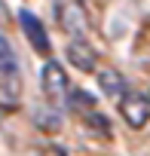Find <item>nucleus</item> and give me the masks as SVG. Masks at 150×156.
Here are the masks:
<instances>
[{
  "mask_svg": "<svg viewBox=\"0 0 150 156\" xmlns=\"http://www.w3.org/2000/svg\"><path fill=\"white\" fill-rule=\"evenodd\" d=\"M67 61L77 67V70L89 73V70L98 67V52L92 49V43H89L86 37H77V40H70V43H67Z\"/></svg>",
  "mask_w": 150,
  "mask_h": 156,
  "instance_id": "423d86ee",
  "label": "nucleus"
},
{
  "mask_svg": "<svg viewBox=\"0 0 150 156\" xmlns=\"http://www.w3.org/2000/svg\"><path fill=\"white\" fill-rule=\"evenodd\" d=\"M147 101H150V98H147Z\"/></svg>",
  "mask_w": 150,
  "mask_h": 156,
  "instance_id": "1a4fd4ad",
  "label": "nucleus"
},
{
  "mask_svg": "<svg viewBox=\"0 0 150 156\" xmlns=\"http://www.w3.org/2000/svg\"><path fill=\"white\" fill-rule=\"evenodd\" d=\"M19 25H22V31H25L28 43L34 46V52H40V55H49V52H52V46H49V34H46L43 22H40L34 12L22 9V12H19Z\"/></svg>",
  "mask_w": 150,
  "mask_h": 156,
  "instance_id": "39448f33",
  "label": "nucleus"
},
{
  "mask_svg": "<svg viewBox=\"0 0 150 156\" xmlns=\"http://www.w3.org/2000/svg\"><path fill=\"white\" fill-rule=\"evenodd\" d=\"M98 86H101V92L107 98L120 101L126 95V76H120L113 67H104V70H98Z\"/></svg>",
  "mask_w": 150,
  "mask_h": 156,
  "instance_id": "0eeeda50",
  "label": "nucleus"
},
{
  "mask_svg": "<svg viewBox=\"0 0 150 156\" xmlns=\"http://www.w3.org/2000/svg\"><path fill=\"white\" fill-rule=\"evenodd\" d=\"M120 113H123L126 126L144 129V126L150 122V101H147L144 95H138V92H126V95L120 98Z\"/></svg>",
  "mask_w": 150,
  "mask_h": 156,
  "instance_id": "20e7f679",
  "label": "nucleus"
},
{
  "mask_svg": "<svg viewBox=\"0 0 150 156\" xmlns=\"http://www.w3.org/2000/svg\"><path fill=\"white\" fill-rule=\"evenodd\" d=\"M40 156H67V150H64V147H58V144H49V147H43V150H40Z\"/></svg>",
  "mask_w": 150,
  "mask_h": 156,
  "instance_id": "6e6552de",
  "label": "nucleus"
},
{
  "mask_svg": "<svg viewBox=\"0 0 150 156\" xmlns=\"http://www.w3.org/2000/svg\"><path fill=\"white\" fill-rule=\"evenodd\" d=\"M22 67L12 43L0 34V110H16L22 104Z\"/></svg>",
  "mask_w": 150,
  "mask_h": 156,
  "instance_id": "f257e3e1",
  "label": "nucleus"
},
{
  "mask_svg": "<svg viewBox=\"0 0 150 156\" xmlns=\"http://www.w3.org/2000/svg\"><path fill=\"white\" fill-rule=\"evenodd\" d=\"M55 22H58V28L70 40L86 37V31H89V12L83 6V0H55Z\"/></svg>",
  "mask_w": 150,
  "mask_h": 156,
  "instance_id": "f03ea898",
  "label": "nucleus"
},
{
  "mask_svg": "<svg viewBox=\"0 0 150 156\" xmlns=\"http://www.w3.org/2000/svg\"><path fill=\"white\" fill-rule=\"evenodd\" d=\"M40 83H43V95L49 101V107H61L67 104V95H70V83H67V73L58 61H46L43 64V73H40Z\"/></svg>",
  "mask_w": 150,
  "mask_h": 156,
  "instance_id": "7ed1b4c3",
  "label": "nucleus"
}]
</instances>
